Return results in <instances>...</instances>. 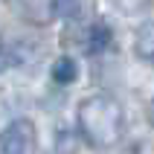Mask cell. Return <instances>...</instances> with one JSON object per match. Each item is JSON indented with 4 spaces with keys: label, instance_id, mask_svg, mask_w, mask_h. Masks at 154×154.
Masks as SVG:
<instances>
[{
    "label": "cell",
    "instance_id": "4",
    "mask_svg": "<svg viewBox=\"0 0 154 154\" xmlns=\"http://www.w3.org/2000/svg\"><path fill=\"white\" fill-rule=\"evenodd\" d=\"M111 41H113L111 26L105 23V20H93V23H90V29H87V35H85L87 50H90V52H105L108 47H111Z\"/></svg>",
    "mask_w": 154,
    "mask_h": 154
},
{
    "label": "cell",
    "instance_id": "7",
    "mask_svg": "<svg viewBox=\"0 0 154 154\" xmlns=\"http://www.w3.org/2000/svg\"><path fill=\"white\" fill-rule=\"evenodd\" d=\"M151 3H154V0H116V6H119L122 12H128V15H140V12H146Z\"/></svg>",
    "mask_w": 154,
    "mask_h": 154
},
{
    "label": "cell",
    "instance_id": "1",
    "mask_svg": "<svg viewBox=\"0 0 154 154\" xmlns=\"http://www.w3.org/2000/svg\"><path fill=\"white\" fill-rule=\"evenodd\" d=\"M79 134L87 146L93 148H111L125 134V111L122 105L108 93H96L82 99L76 111Z\"/></svg>",
    "mask_w": 154,
    "mask_h": 154
},
{
    "label": "cell",
    "instance_id": "3",
    "mask_svg": "<svg viewBox=\"0 0 154 154\" xmlns=\"http://www.w3.org/2000/svg\"><path fill=\"white\" fill-rule=\"evenodd\" d=\"M96 0H55V17L61 20H73V23H85L93 20Z\"/></svg>",
    "mask_w": 154,
    "mask_h": 154
},
{
    "label": "cell",
    "instance_id": "8",
    "mask_svg": "<svg viewBox=\"0 0 154 154\" xmlns=\"http://www.w3.org/2000/svg\"><path fill=\"white\" fill-rule=\"evenodd\" d=\"M15 64H17L15 52L9 50V47H3V44H0V73H3V70H9V67H15Z\"/></svg>",
    "mask_w": 154,
    "mask_h": 154
},
{
    "label": "cell",
    "instance_id": "9",
    "mask_svg": "<svg viewBox=\"0 0 154 154\" xmlns=\"http://www.w3.org/2000/svg\"><path fill=\"white\" fill-rule=\"evenodd\" d=\"M148 116H151V122H154V99H151V105H148Z\"/></svg>",
    "mask_w": 154,
    "mask_h": 154
},
{
    "label": "cell",
    "instance_id": "5",
    "mask_svg": "<svg viewBox=\"0 0 154 154\" xmlns=\"http://www.w3.org/2000/svg\"><path fill=\"white\" fill-rule=\"evenodd\" d=\"M134 52L140 61L154 67V23H143L134 35Z\"/></svg>",
    "mask_w": 154,
    "mask_h": 154
},
{
    "label": "cell",
    "instance_id": "2",
    "mask_svg": "<svg viewBox=\"0 0 154 154\" xmlns=\"http://www.w3.org/2000/svg\"><path fill=\"white\" fill-rule=\"evenodd\" d=\"M32 140H35V125L29 119H15L0 134V154H29Z\"/></svg>",
    "mask_w": 154,
    "mask_h": 154
},
{
    "label": "cell",
    "instance_id": "6",
    "mask_svg": "<svg viewBox=\"0 0 154 154\" xmlns=\"http://www.w3.org/2000/svg\"><path fill=\"white\" fill-rule=\"evenodd\" d=\"M50 79L55 82V85H73V82L79 79V64L70 58V55H61V58L52 64Z\"/></svg>",
    "mask_w": 154,
    "mask_h": 154
}]
</instances>
